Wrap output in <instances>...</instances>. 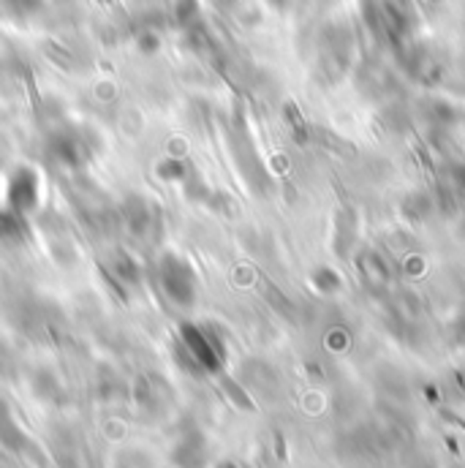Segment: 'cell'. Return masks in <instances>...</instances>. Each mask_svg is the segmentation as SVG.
I'll list each match as a JSON object with an SVG mask.
<instances>
[{
  "instance_id": "cell-1",
  "label": "cell",
  "mask_w": 465,
  "mask_h": 468,
  "mask_svg": "<svg viewBox=\"0 0 465 468\" xmlns=\"http://www.w3.org/2000/svg\"><path fill=\"white\" fill-rule=\"evenodd\" d=\"M155 283L161 289V294L188 311L196 305V297H199V278H196V270L194 264L180 256V253H164L158 261H155Z\"/></svg>"
},
{
  "instance_id": "cell-2",
  "label": "cell",
  "mask_w": 465,
  "mask_h": 468,
  "mask_svg": "<svg viewBox=\"0 0 465 468\" xmlns=\"http://www.w3.org/2000/svg\"><path fill=\"white\" fill-rule=\"evenodd\" d=\"M44 150L52 164H58L63 169H79L90 161L96 144H93L90 131H85L79 125H58L47 133Z\"/></svg>"
},
{
  "instance_id": "cell-3",
  "label": "cell",
  "mask_w": 465,
  "mask_h": 468,
  "mask_svg": "<svg viewBox=\"0 0 465 468\" xmlns=\"http://www.w3.org/2000/svg\"><path fill=\"white\" fill-rule=\"evenodd\" d=\"M180 351L194 362L196 370L218 373L224 367V346H221L216 330H210L205 324H196V322L180 324Z\"/></svg>"
},
{
  "instance_id": "cell-4",
  "label": "cell",
  "mask_w": 465,
  "mask_h": 468,
  "mask_svg": "<svg viewBox=\"0 0 465 468\" xmlns=\"http://www.w3.org/2000/svg\"><path fill=\"white\" fill-rule=\"evenodd\" d=\"M122 224L128 234L139 242H153L158 239L161 227H164V216L161 207L155 202H150L147 197L131 194L122 205Z\"/></svg>"
},
{
  "instance_id": "cell-5",
  "label": "cell",
  "mask_w": 465,
  "mask_h": 468,
  "mask_svg": "<svg viewBox=\"0 0 465 468\" xmlns=\"http://www.w3.org/2000/svg\"><path fill=\"white\" fill-rule=\"evenodd\" d=\"M38 194H41L38 172H33L30 166H19L16 172H11L5 183V210L30 216L38 207V199H41Z\"/></svg>"
},
{
  "instance_id": "cell-6",
  "label": "cell",
  "mask_w": 465,
  "mask_h": 468,
  "mask_svg": "<svg viewBox=\"0 0 465 468\" xmlns=\"http://www.w3.org/2000/svg\"><path fill=\"white\" fill-rule=\"evenodd\" d=\"M172 463L177 468H205L207 441L199 428H188L177 436V441L172 447Z\"/></svg>"
},
{
  "instance_id": "cell-7",
  "label": "cell",
  "mask_w": 465,
  "mask_h": 468,
  "mask_svg": "<svg viewBox=\"0 0 465 468\" xmlns=\"http://www.w3.org/2000/svg\"><path fill=\"white\" fill-rule=\"evenodd\" d=\"M27 433L22 431V425L16 422L11 406L0 398V447L14 452V455H22L27 450Z\"/></svg>"
},
{
  "instance_id": "cell-8",
  "label": "cell",
  "mask_w": 465,
  "mask_h": 468,
  "mask_svg": "<svg viewBox=\"0 0 465 468\" xmlns=\"http://www.w3.org/2000/svg\"><path fill=\"white\" fill-rule=\"evenodd\" d=\"M110 278L122 289H133L142 281V267L128 250H115L110 256Z\"/></svg>"
},
{
  "instance_id": "cell-9",
  "label": "cell",
  "mask_w": 465,
  "mask_h": 468,
  "mask_svg": "<svg viewBox=\"0 0 465 468\" xmlns=\"http://www.w3.org/2000/svg\"><path fill=\"white\" fill-rule=\"evenodd\" d=\"M356 270L370 286H386L389 281V264L375 253V250H362L356 256Z\"/></svg>"
},
{
  "instance_id": "cell-10",
  "label": "cell",
  "mask_w": 465,
  "mask_h": 468,
  "mask_svg": "<svg viewBox=\"0 0 465 468\" xmlns=\"http://www.w3.org/2000/svg\"><path fill=\"white\" fill-rule=\"evenodd\" d=\"M172 22H174V27L183 36L199 30L202 27V5H199V0H174V5H172Z\"/></svg>"
},
{
  "instance_id": "cell-11",
  "label": "cell",
  "mask_w": 465,
  "mask_h": 468,
  "mask_svg": "<svg viewBox=\"0 0 465 468\" xmlns=\"http://www.w3.org/2000/svg\"><path fill=\"white\" fill-rule=\"evenodd\" d=\"M44 0H0V16L11 22H30L44 14Z\"/></svg>"
},
{
  "instance_id": "cell-12",
  "label": "cell",
  "mask_w": 465,
  "mask_h": 468,
  "mask_svg": "<svg viewBox=\"0 0 465 468\" xmlns=\"http://www.w3.org/2000/svg\"><path fill=\"white\" fill-rule=\"evenodd\" d=\"M335 216H338L335 218V248H338L341 256H349L354 242H356V232H359L356 216L351 210H338Z\"/></svg>"
},
{
  "instance_id": "cell-13",
  "label": "cell",
  "mask_w": 465,
  "mask_h": 468,
  "mask_svg": "<svg viewBox=\"0 0 465 468\" xmlns=\"http://www.w3.org/2000/svg\"><path fill=\"white\" fill-rule=\"evenodd\" d=\"M158 177L166 180V183H177V186H188L194 180V172L185 161L180 158H166L158 164Z\"/></svg>"
},
{
  "instance_id": "cell-14",
  "label": "cell",
  "mask_w": 465,
  "mask_h": 468,
  "mask_svg": "<svg viewBox=\"0 0 465 468\" xmlns=\"http://www.w3.org/2000/svg\"><path fill=\"white\" fill-rule=\"evenodd\" d=\"M27 234V227H25V216L19 213H11V210H0V239L5 242H19L25 239Z\"/></svg>"
},
{
  "instance_id": "cell-15",
  "label": "cell",
  "mask_w": 465,
  "mask_h": 468,
  "mask_svg": "<svg viewBox=\"0 0 465 468\" xmlns=\"http://www.w3.org/2000/svg\"><path fill=\"white\" fill-rule=\"evenodd\" d=\"M403 210H406V216H408L411 221H422V218H428V213L433 210V197L417 191V194H411V197L403 202Z\"/></svg>"
},
{
  "instance_id": "cell-16",
  "label": "cell",
  "mask_w": 465,
  "mask_h": 468,
  "mask_svg": "<svg viewBox=\"0 0 465 468\" xmlns=\"http://www.w3.org/2000/svg\"><path fill=\"white\" fill-rule=\"evenodd\" d=\"M133 44H136V49L144 52V55L158 52V47H161V33H158V27H153V25L139 27L136 36H133Z\"/></svg>"
},
{
  "instance_id": "cell-17",
  "label": "cell",
  "mask_w": 465,
  "mask_h": 468,
  "mask_svg": "<svg viewBox=\"0 0 465 468\" xmlns=\"http://www.w3.org/2000/svg\"><path fill=\"white\" fill-rule=\"evenodd\" d=\"M313 283H316V289H322V292H335V289L341 286V275H338L335 270H330V267H319V270L313 272Z\"/></svg>"
}]
</instances>
